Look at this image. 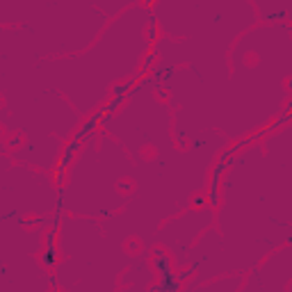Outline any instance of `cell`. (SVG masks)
I'll return each instance as SVG.
<instances>
[{
  "label": "cell",
  "mask_w": 292,
  "mask_h": 292,
  "mask_svg": "<svg viewBox=\"0 0 292 292\" xmlns=\"http://www.w3.org/2000/svg\"><path fill=\"white\" fill-rule=\"evenodd\" d=\"M146 37H149V41H155V37H158V25H155V16H151V19H149V32H146Z\"/></svg>",
  "instance_id": "cell-4"
},
{
  "label": "cell",
  "mask_w": 292,
  "mask_h": 292,
  "mask_svg": "<svg viewBox=\"0 0 292 292\" xmlns=\"http://www.w3.org/2000/svg\"><path fill=\"white\" fill-rule=\"evenodd\" d=\"M194 206H201V203H203V194H201V197H194Z\"/></svg>",
  "instance_id": "cell-5"
},
{
  "label": "cell",
  "mask_w": 292,
  "mask_h": 292,
  "mask_svg": "<svg viewBox=\"0 0 292 292\" xmlns=\"http://www.w3.org/2000/svg\"><path fill=\"white\" fill-rule=\"evenodd\" d=\"M155 267L160 272V285L155 287V292L164 290V292H178L180 290V281L173 276L171 265H169V258L162 251H155Z\"/></svg>",
  "instance_id": "cell-1"
},
{
  "label": "cell",
  "mask_w": 292,
  "mask_h": 292,
  "mask_svg": "<svg viewBox=\"0 0 292 292\" xmlns=\"http://www.w3.org/2000/svg\"><path fill=\"white\" fill-rule=\"evenodd\" d=\"M103 119H105V110H103V108H99V110H96V112L89 117V119L84 121V124L80 126L78 130H75L73 139H75V142H80V144H82V139L87 137V135H89V133H94V130L99 128V124H101V121H103Z\"/></svg>",
  "instance_id": "cell-2"
},
{
  "label": "cell",
  "mask_w": 292,
  "mask_h": 292,
  "mask_svg": "<svg viewBox=\"0 0 292 292\" xmlns=\"http://www.w3.org/2000/svg\"><path fill=\"white\" fill-rule=\"evenodd\" d=\"M137 80H139L137 75H133V78H130V80H124V82L114 84V87H112V96H126L130 89H133V84L137 82Z\"/></svg>",
  "instance_id": "cell-3"
}]
</instances>
